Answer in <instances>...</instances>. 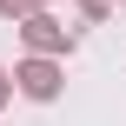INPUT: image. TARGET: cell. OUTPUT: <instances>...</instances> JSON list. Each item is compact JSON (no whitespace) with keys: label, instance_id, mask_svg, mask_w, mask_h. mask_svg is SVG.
<instances>
[{"label":"cell","instance_id":"cell-1","mask_svg":"<svg viewBox=\"0 0 126 126\" xmlns=\"http://www.w3.org/2000/svg\"><path fill=\"white\" fill-rule=\"evenodd\" d=\"M20 86H27L33 100H47V93H53L60 80H53V66H27V73H20Z\"/></svg>","mask_w":126,"mask_h":126},{"label":"cell","instance_id":"cell-2","mask_svg":"<svg viewBox=\"0 0 126 126\" xmlns=\"http://www.w3.org/2000/svg\"><path fill=\"white\" fill-rule=\"evenodd\" d=\"M0 7H7V13H27V7H33V0H0Z\"/></svg>","mask_w":126,"mask_h":126},{"label":"cell","instance_id":"cell-3","mask_svg":"<svg viewBox=\"0 0 126 126\" xmlns=\"http://www.w3.org/2000/svg\"><path fill=\"white\" fill-rule=\"evenodd\" d=\"M0 100H7V80H0Z\"/></svg>","mask_w":126,"mask_h":126}]
</instances>
